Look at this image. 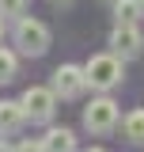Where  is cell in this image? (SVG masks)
Masks as SVG:
<instances>
[{
  "label": "cell",
  "instance_id": "cell-1",
  "mask_svg": "<svg viewBox=\"0 0 144 152\" xmlns=\"http://www.w3.org/2000/svg\"><path fill=\"white\" fill-rule=\"evenodd\" d=\"M121 76H125V61L118 53H95L84 65V80H87V88H95V91H114L121 84Z\"/></svg>",
  "mask_w": 144,
  "mask_h": 152
},
{
  "label": "cell",
  "instance_id": "cell-5",
  "mask_svg": "<svg viewBox=\"0 0 144 152\" xmlns=\"http://www.w3.org/2000/svg\"><path fill=\"white\" fill-rule=\"evenodd\" d=\"M144 50V34L137 23H118L114 31H110V53H118L121 61H133V57H140Z\"/></svg>",
  "mask_w": 144,
  "mask_h": 152
},
{
  "label": "cell",
  "instance_id": "cell-14",
  "mask_svg": "<svg viewBox=\"0 0 144 152\" xmlns=\"http://www.w3.org/2000/svg\"><path fill=\"white\" fill-rule=\"evenodd\" d=\"M0 152H12V148H8V141H4V137H0Z\"/></svg>",
  "mask_w": 144,
  "mask_h": 152
},
{
  "label": "cell",
  "instance_id": "cell-8",
  "mask_svg": "<svg viewBox=\"0 0 144 152\" xmlns=\"http://www.w3.org/2000/svg\"><path fill=\"white\" fill-rule=\"evenodd\" d=\"M42 148L46 152H76V133L65 129V126H53V129L42 137Z\"/></svg>",
  "mask_w": 144,
  "mask_h": 152
},
{
  "label": "cell",
  "instance_id": "cell-7",
  "mask_svg": "<svg viewBox=\"0 0 144 152\" xmlns=\"http://www.w3.org/2000/svg\"><path fill=\"white\" fill-rule=\"evenodd\" d=\"M23 122H27L23 103H19V99H0V137H8V133L23 129Z\"/></svg>",
  "mask_w": 144,
  "mask_h": 152
},
{
  "label": "cell",
  "instance_id": "cell-12",
  "mask_svg": "<svg viewBox=\"0 0 144 152\" xmlns=\"http://www.w3.org/2000/svg\"><path fill=\"white\" fill-rule=\"evenodd\" d=\"M23 8H27V0H0V19L4 15H23Z\"/></svg>",
  "mask_w": 144,
  "mask_h": 152
},
{
  "label": "cell",
  "instance_id": "cell-4",
  "mask_svg": "<svg viewBox=\"0 0 144 152\" xmlns=\"http://www.w3.org/2000/svg\"><path fill=\"white\" fill-rule=\"evenodd\" d=\"M84 126H87V133H110L118 126V103L110 95L91 99L87 107H84Z\"/></svg>",
  "mask_w": 144,
  "mask_h": 152
},
{
  "label": "cell",
  "instance_id": "cell-16",
  "mask_svg": "<svg viewBox=\"0 0 144 152\" xmlns=\"http://www.w3.org/2000/svg\"><path fill=\"white\" fill-rule=\"evenodd\" d=\"M0 34H4V19H0Z\"/></svg>",
  "mask_w": 144,
  "mask_h": 152
},
{
  "label": "cell",
  "instance_id": "cell-15",
  "mask_svg": "<svg viewBox=\"0 0 144 152\" xmlns=\"http://www.w3.org/2000/svg\"><path fill=\"white\" fill-rule=\"evenodd\" d=\"M84 152H106V148H84Z\"/></svg>",
  "mask_w": 144,
  "mask_h": 152
},
{
  "label": "cell",
  "instance_id": "cell-13",
  "mask_svg": "<svg viewBox=\"0 0 144 152\" xmlns=\"http://www.w3.org/2000/svg\"><path fill=\"white\" fill-rule=\"evenodd\" d=\"M12 152H46V148H42V141H19Z\"/></svg>",
  "mask_w": 144,
  "mask_h": 152
},
{
  "label": "cell",
  "instance_id": "cell-6",
  "mask_svg": "<svg viewBox=\"0 0 144 152\" xmlns=\"http://www.w3.org/2000/svg\"><path fill=\"white\" fill-rule=\"evenodd\" d=\"M84 88H87V80H84L80 65H57V72H53V95L57 99H76V95H84Z\"/></svg>",
  "mask_w": 144,
  "mask_h": 152
},
{
  "label": "cell",
  "instance_id": "cell-11",
  "mask_svg": "<svg viewBox=\"0 0 144 152\" xmlns=\"http://www.w3.org/2000/svg\"><path fill=\"white\" fill-rule=\"evenodd\" d=\"M15 69H19V57L12 53V50H4V46H0V84L15 80Z\"/></svg>",
  "mask_w": 144,
  "mask_h": 152
},
{
  "label": "cell",
  "instance_id": "cell-2",
  "mask_svg": "<svg viewBox=\"0 0 144 152\" xmlns=\"http://www.w3.org/2000/svg\"><path fill=\"white\" fill-rule=\"evenodd\" d=\"M15 46H19V53H27V57H42L46 50H49V27L38 23V19H31V15H19Z\"/></svg>",
  "mask_w": 144,
  "mask_h": 152
},
{
  "label": "cell",
  "instance_id": "cell-10",
  "mask_svg": "<svg viewBox=\"0 0 144 152\" xmlns=\"http://www.w3.org/2000/svg\"><path fill=\"white\" fill-rule=\"evenodd\" d=\"M121 129H125V137H129V141H137V145H140V141H144V110H133V114H125Z\"/></svg>",
  "mask_w": 144,
  "mask_h": 152
},
{
  "label": "cell",
  "instance_id": "cell-3",
  "mask_svg": "<svg viewBox=\"0 0 144 152\" xmlns=\"http://www.w3.org/2000/svg\"><path fill=\"white\" fill-rule=\"evenodd\" d=\"M19 103H23V114L31 118V122H49L57 110V95L53 88H38V84H31L27 91L19 95Z\"/></svg>",
  "mask_w": 144,
  "mask_h": 152
},
{
  "label": "cell",
  "instance_id": "cell-9",
  "mask_svg": "<svg viewBox=\"0 0 144 152\" xmlns=\"http://www.w3.org/2000/svg\"><path fill=\"white\" fill-rule=\"evenodd\" d=\"M118 23H140L144 19V0H114Z\"/></svg>",
  "mask_w": 144,
  "mask_h": 152
}]
</instances>
